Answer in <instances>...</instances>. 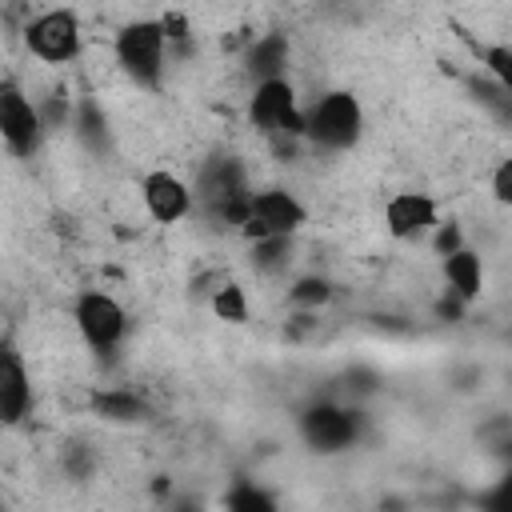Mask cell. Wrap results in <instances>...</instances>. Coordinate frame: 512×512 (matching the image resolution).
<instances>
[{"label": "cell", "mask_w": 512, "mask_h": 512, "mask_svg": "<svg viewBox=\"0 0 512 512\" xmlns=\"http://www.w3.org/2000/svg\"><path fill=\"white\" fill-rule=\"evenodd\" d=\"M364 132V108L352 92L332 88L304 104V140L324 152H344Z\"/></svg>", "instance_id": "obj_1"}, {"label": "cell", "mask_w": 512, "mask_h": 512, "mask_svg": "<svg viewBox=\"0 0 512 512\" xmlns=\"http://www.w3.org/2000/svg\"><path fill=\"white\" fill-rule=\"evenodd\" d=\"M168 32L156 20H128L116 40H112V52H116V64L128 80H136L140 88H156L160 76H164V60H168Z\"/></svg>", "instance_id": "obj_2"}, {"label": "cell", "mask_w": 512, "mask_h": 512, "mask_svg": "<svg viewBox=\"0 0 512 512\" xmlns=\"http://www.w3.org/2000/svg\"><path fill=\"white\" fill-rule=\"evenodd\" d=\"M248 120L272 140H304V100L288 76L256 80L248 92Z\"/></svg>", "instance_id": "obj_3"}, {"label": "cell", "mask_w": 512, "mask_h": 512, "mask_svg": "<svg viewBox=\"0 0 512 512\" xmlns=\"http://www.w3.org/2000/svg\"><path fill=\"white\" fill-rule=\"evenodd\" d=\"M308 224V208L296 192L288 188H256L248 200V220H244V236L256 240H292L300 228Z\"/></svg>", "instance_id": "obj_4"}, {"label": "cell", "mask_w": 512, "mask_h": 512, "mask_svg": "<svg viewBox=\"0 0 512 512\" xmlns=\"http://www.w3.org/2000/svg\"><path fill=\"white\" fill-rule=\"evenodd\" d=\"M72 324H76L80 340L92 352H100V356H112L124 344V336H128V312H124V304L116 296L100 292V288H88V292L76 296Z\"/></svg>", "instance_id": "obj_5"}, {"label": "cell", "mask_w": 512, "mask_h": 512, "mask_svg": "<svg viewBox=\"0 0 512 512\" xmlns=\"http://www.w3.org/2000/svg\"><path fill=\"white\" fill-rule=\"evenodd\" d=\"M24 48L40 64H72L84 48V28L72 8H44L24 24Z\"/></svg>", "instance_id": "obj_6"}, {"label": "cell", "mask_w": 512, "mask_h": 512, "mask_svg": "<svg viewBox=\"0 0 512 512\" xmlns=\"http://www.w3.org/2000/svg\"><path fill=\"white\" fill-rule=\"evenodd\" d=\"M44 116H40V104L8 76L0 84V136H4V148L20 160L36 156L40 152V140H44Z\"/></svg>", "instance_id": "obj_7"}, {"label": "cell", "mask_w": 512, "mask_h": 512, "mask_svg": "<svg viewBox=\"0 0 512 512\" xmlns=\"http://www.w3.org/2000/svg\"><path fill=\"white\" fill-rule=\"evenodd\" d=\"M140 204H144L152 224L172 228V224H184L196 212V188L184 176L168 172V168H152L140 180Z\"/></svg>", "instance_id": "obj_8"}, {"label": "cell", "mask_w": 512, "mask_h": 512, "mask_svg": "<svg viewBox=\"0 0 512 512\" xmlns=\"http://www.w3.org/2000/svg\"><path fill=\"white\" fill-rule=\"evenodd\" d=\"M300 436L316 452H328V456L332 452H348L360 440V412H352L344 404H332V400H320V404L304 408Z\"/></svg>", "instance_id": "obj_9"}, {"label": "cell", "mask_w": 512, "mask_h": 512, "mask_svg": "<svg viewBox=\"0 0 512 512\" xmlns=\"http://www.w3.org/2000/svg\"><path fill=\"white\" fill-rule=\"evenodd\" d=\"M440 224V208L432 196L416 192V188H404L396 196H388L384 204V228L392 240H404V244H416V240H428Z\"/></svg>", "instance_id": "obj_10"}, {"label": "cell", "mask_w": 512, "mask_h": 512, "mask_svg": "<svg viewBox=\"0 0 512 512\" xmlns=\"http://www.w3.org/2000/svg\"><path fill=\"white\" fill-rule=\"evenodd\" d=\"M28 412H32V376L24 368V356L8 344L4 364H0V420L16 428L28 420Z\"/></svg>", "instance_id": "obj_11"}, {"label": "cell", "mask_w": 512, "mask_h": 512, "mask_svg": "<svg viewBox=\"0 0 512 512\" xmlns=\"http://www.w3.org/2000/svg\"><path fill=\"white\" fill-rule=\"evenodd\" d=\"M440 272H444V284H448L452 300H460V304L480 300V292H484V260H480V252H472L464 244L460 252L440 260Z\"/></svg>", "instance_id": "obj_12"}, {"label": "cell", "mask_w": 512, "mask_h": 512, "mask_svg": "<svg viewBox=\"0 0 512 512\" xmlns=\"http://www.w3.org/2000/svg\"><path fill=\"white\" fill-rule=\"evenodd\" d=\"M244 64L256 80H272V76H288V36L284 32H264L248 44L244 52Z\"/></svg>", "instance_id": "obj_13"}, {"label": "cell", "mask_w": 512, "mask_h": 512, "mask_svg": "<svg viewBox=\"0 0 512 512\" xmlns=\"http://www.w3.org/2000/svg\"><path fill=\"white\" fill-rule=\"evenodd\" d=\"M92 412L108 424H140L148 420V404L128 392V388H96L92 392Z\"/></svg>", "instance_id": "obj_14"}, {"label": "cell", "mask_w": 512, "mask_h": 512, "mask_svg": "<svg viewBox=\"0 0 512 512\" xmlns=\"http://www.w3.org/2000/svg\"><path fill=\"white\" fill-rule=\"evenodd\" d=\"M208 308H212V316L224 320V324H248V316H252L248 292H244V284H236V280H220V284L212 288V296H208Z\"/></svg>", "instance_id": "obj_15"}, {"label": "cell", "mask_w": 512, "mask_h": 512, "mask_svg": "<svg viewBox=\"0 0 512 512\" xmlns=\"http://www.w3.org/2000/svg\"><path fill=\"white\" fill-rule=\"evenodd\" d=\"M292 252H296L292 240H256L248 256H252V268H256V272H264V276H284L288 264H292Z\"/></svg>", "instance_id": "obj_16"}, {"label": "cell", "mask_w": 512, "mask_h": 512, "mask_svg": "<svg viewBox=\"0 0 512 512\" xmlns=\"http://www.w3.org/2000/svg\"><path fill=\"white\" fill-rule=\"evenodd\" d=\"M288 300L296 304V308H324L328 300H332V284L324 280V276H296L292 280V288H288Z\"/></svg>", "instance_id": "obj_17"}, {"label": "cell", "mask_w": 512, "mask_h": 512, "mask_svg": "<svg viewBox=\"0 0 512 512\" xmlns=\"http://www.w3.org/2000/svg\"><path fill=\"white\" fill-rule=\"evenodd\" d=\"M480 64L488 68L492 84L512 96V44H484L480 48Z\"/></svg>", "instance_id": "obj_18"}, {"label": "cell", "mask_w": 512, "mask_h": 512, "mask_svg": "<svg viewBox=\"0 0 512 512\" xmlns=\"http://www.w3.org/2000/svg\"><path fill=\"white\" fill-rule=\"evenodd\" d=\"M224 512H276V504H272V496L260 492L256 484H240V488L228 492Z\"/></svg>", "instance_id": "obj_19"}, {"label": "cell", "mask_w": 512, "mask_h": 512, "mask_svg": "<svg viewBox=\"0 0 512 512\" xmlns=\"http://www.w3.org/2000/svg\"><path fill=\"white\" fill-rule=\"evenodd\" d=\"M488 192H492L496 204L512 208V156H504V160L492 168V176H488Z\"/></svg>", "instance_id": "obj_20"}, {"label": "cell", "mask_w": 512, "mask_h": 512, "mask_svg": "<svg viewBox=\"0 0 512 512\" xmlns=\"http://www.w3.org/2000/svg\"><path fill=\"white\" fill-rule=\"evenodd\" d=\"M428 244L436 248V256L444 260V256H452V252H460L464 248V236H460V228L452 224V220H440L436 224V232L428 236Z\"/></svg>", "instance_id": "obj_21"}, {"label": "cell", "mask_w": 512, "mask_h": 512, "mask_svg": "<svg viewBox=\"0 0 512 512\" xmlns=\"http://www.w3.org/2000/svg\"><path fill=\"white\" fill-rule=\"evenodd\" d=\"M168 512H204V508H200L196 500H176V504H172Z\"/></svg>", "instance_id": "obj_22"}]
</instances>
